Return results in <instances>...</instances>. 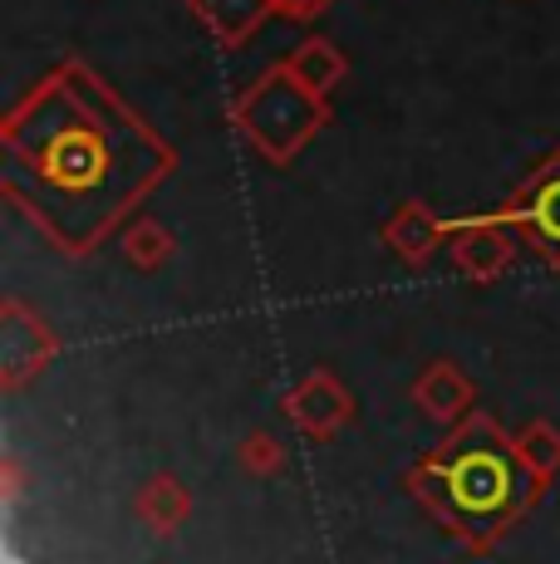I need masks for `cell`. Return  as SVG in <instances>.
I'll list each match as a JSON object with an SVG mask.
<instances>
[{
  "instance_id": "6da1fadb",
  "label": "cell",
  "mask_w": 560,
  "mask_h": 564,
  "mask_svg": "<svg viewBox=\"0 0 560 564\" xmlns=\"http://www.w3.org/2000/svg\"><path fill=\"white\" fill-rule=\"evenodd\" d=\"M536 226H541V236L560 241V182H551L541 192V202H536Z\"/></svg>"
}]
</instances>
